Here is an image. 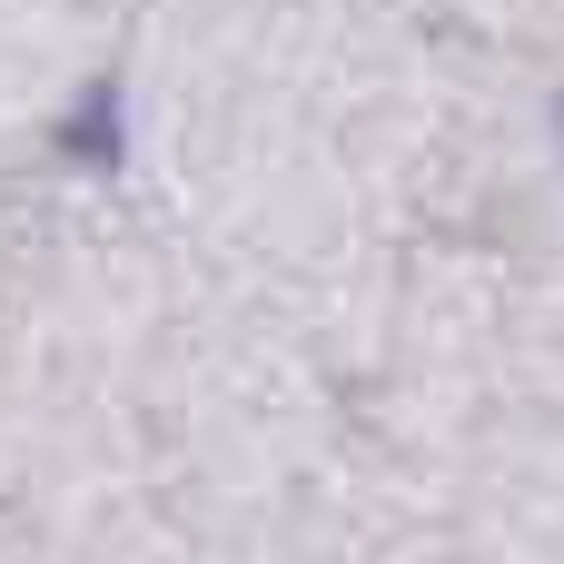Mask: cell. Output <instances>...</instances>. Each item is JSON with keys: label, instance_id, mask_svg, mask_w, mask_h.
Wrapping results in <instances>:
<instances>
[{"label": "cell", "instance_id": "6da1fadb", "mask_svg": "<svg viewBox=\"0 0 564 564\" xmlns=\"http://www.w3.org/2000/svg\"><path fill=\"white\" fill-rule=\"evenodd\" d=\"M50 139H59V159H79V169H119V89H109V79H89V89H79V109H69Z\"/></svg>", "mask_w": 564, "mask_h": 564}]
</instances>
